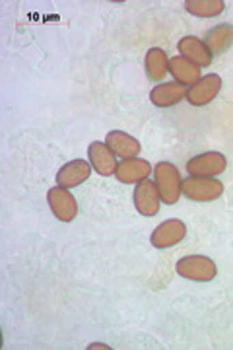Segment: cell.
I'll use <instances>...</instances> for the list:
<instances>
[{"label": "cell", "instance_id": "obj_7", "mask_svg": "<svg viewBox=\"0 0 233 350\" xmlns=\"http://www.w3.org/2000/svg\"><path fill=\"white\" fill-rule=\"evenodd\" d=\"M187 236V226L181 220L177 218H172V220H165L163 224H160L154 232H152V245L158 247V250H165V247H172V245H177L179 241H183V238Z\"/></svg>", "mask_w": 233, "mask_h": 350}, {"label": "cell", "instance_id": "obj_9", "mask_svg": "<svg viewBox=\"0 0 233 350\" xmlns=\"http://www.w3.org/2000/svg\"><path fill=\"white\" fill-rule=\"evenodd\" d=\"M87 158H90V163L94 165V170H96L99 175H103V177L115 175V172H117V165H119V163H117V158H115V152L111 150L105 142L96 140L94 144H90V148H87Z\"/></svg>", "mask_w": 233, "mask_h": 350}, {"label": "cell", "instance_id": "obj_1", "mask_svg": "<svg viewBox=\"0 0 233 350\" xmlns=\"http://www.w3.org/2000/svg\"><path fill=\"white\" fill-rule=\"evenodd\" d=\"M181 193L187 199L198 200V202H208L221 197L223 193V183L216 177H197L189 175L181 183Z\"/></svg>", "mask_w": 233, "mask_h": 350}, {"label": "cell", "instance_id": "obj_3", "mask_svg": "<svg viewBox=\"0 0 233 350\" xmlns=\"http://www.w3.org/2000/svg\"><path fill=\"white\" fill-rule=\"evenodd\" d=\"M177 273L195 282H208L216 276V262L204 255H187L175 265Z\"/></svg>", "mask_w": 233, "mask_h": 350}, {"label": "cell", "instance_id": "obj_12", "mask_svg": "<svg viewBox=\"0 0 233 350\" xmlns=\"http://www.w3.org/2000/svg\"><path fill=\"white\" fill-rule=\"evenodd\" d=\"M187 92H189L187 86L179 84V82H165L150 92V100L158 107H172L187 98Z\"/></svg>", "mask_w": 233, "mask_h": 350}, {"label": "cell", "instance_id": "obj_8", "mask_svg": "<svg viewBox=\"0 0 233 350\" xmlns=\"http://www.w3.org/2000/svg\"><path fill=\"white\" fill-rule=\"evenodd\" d=\"M221 90V78L218 75H208L204 76V78H200L195 86L191 88L189 92H187V101L191 103V105H206L210 101L214 100L218 94H220Z\"/></svg>", "mask_w": 233, "mask_h": 350}, {"label": "cell", "instance_id": "obj_10", "mask_svg": "<svg viewBox=\"0 0 233 350\" xmlns=\"http://www.w3.org/2000/svg\"><path fill=\"white\" fill-rule=\"evenodd\" d=\"M177 49L181 53V57H184L187 61H191L193 64H197L198 68L202 66H210L212 64V53L206 47V43L202 39L187 36L179 41Z\"/></svg>", "mask_w": 233, "mask_h": 350}, {"label": "cell", "instance_id": "obj_18", "mask_svg": "<svg viewBox=\"0 0 233 350\" xmlns=\"http://www.w3.org/2000/svg\"><path fill=\"white\" fill-rule=\"evenodd\" d=\"M184 8L187 12L197 18H216L223 12L225 2L223 0H187Z\"/></svg>", "mask_w": 233, "mask_h": 350}, {"label": "cell", "instance_id": "obj_19", "mask_svg": "<svg viewBox=\"0 0 233 350\" xmlns=\"http://www.w3.org/2000/svg\"><path fill=\"white\" fill-rule=\"evenodd\" d=\"M90 349H109V347H103V345H92Z\"/></svg>", "mask_w": 233, "mask_h": 350}, {"label": "cell", "instance_id": "obj_14", "mask_svg": "<svg viewBox=\"0 0 233 350\" xmlns=\"http://www.w3.org/2000/svg\"><path fill=\"white\" fill-rule=\"evenodd\" d=\"M152 174V165L146 160H138V158H128L117 165V179L121 183H140L142 179H146Z\"/></svg>", "mask_w": 233, "mask_h": 350}, {"label": "cell", "instance_id": "obj_17", "mask_svg": "<svg viewBox=\"0 0 233 350\" xmlns=\"http://www.w3.org/2000/svg\"><path fill=\"white\" fill-rule=\"evenodd\" d=\"M144 63H146L148 78L154 80V82H161L165 78V75L169 72V59H167L163 49L154 47V49L148 51Z\"/></svg>", "mask_w": 233, "mask_h": 350}, {"label": "cell", "instance_id": "obj_6", "mask_svg": "<svg viewBox=\"0 0 233 350\" xmlns=\"http://www.w3.org/2000/svg\"><path fill=\"white\" fill-rule=\"evenodd\" d=\"M160 191L150 179H142L135 189V206L142 216H156L160 213Z\"/></svg>", "mask_w": 233, "mask_h": 350}, {"label": "cell", "instance_id": "obj_13", "mask_svg": "<svg viewBox=\"0 0 233 350\" xmlns=\"http://www.w3.org/2000/svg\"><path fill=\"white\" fill-rule=\"evenodd\" d=\"M105 144L115 152V156H121L123 160L136 158L140 154V142L131 137V135L123 133V131H111V133H107Z\"/></svg>", "mask_w": 233, "mask_h": 350}, {"label": "cell", "instance_id": "obj_4", "mask_svg": "<svg viewBox=\"0 0 233 350\" xmlns=\"http://www.w3.org/2000/svg\"><path fill=\"white\" fill-rule=\"evenodd\" d=\"M228 160L220 152H204L187 162V172L197 177H218L225 170Z\"/></svg>", "mask_w": 233, "mask_h": 350}, {"label": "cell", "instance_id": "obj_11", "mask_svg": "<svg viewBox=\"0 0 233 350\" xmlns=\"http://www.w3.org/2000/svg\"><path fill=\"white\" fill-rule=\"evenodd\" d=\"M90 175H92V165L86 160H72V162H68L59 170L57 183L64 189L78 187L80 183L86 181Z\"/></svg>", "mask_w": 233, "mask_h": 350}, {"label": "cell", "instance_id": "obj_16", "mask_svg": "<svg viewBox=\"0 0 233 350\" xmlns=\"http://www.w3.org/2000/svg\"><path fill=\"white\" fill-rule=\"evenodd\" d=\"M204 43H206V47L212 53V57L228 51L233 43V25L220 24L208 29V33L204 38Z\"/></svg>", "mask_w": 233, "mask_h": 350}, {"label": "cell", "instance_id": "obj_15", "mask_svg": "<svg viewBox=\"0 0 233 350\" xmlns=\"http://www.w3.org/2000/svg\"><path fill=\"white\" fill-rule=\"evenodd\" d=\"M169 72L183 86H195L200 80V68L184 57H172L169 61Z\"/></svg>", "mask_w": 233, "mask_h": 350}, {"label": "cell", "instance_id": "obj_2", "mask_svg": "<svg viewBox=\"0 0 233 350\" xmlns=\"http://www.w3.org/2000/svg\"><path fill=\"white\" fill-rule=\"evenodd\" d=\"M154 175H156V185H158V191H160L161 200L165 204H175L179 197L183 195L181 193V175H179V170L169 162H160L156 163V170H154Z\"/></svg>", "mask_w": 233, "mask_h": 350}, {"label": "cell", "instance_id": "obj_5", "mask_svg": "<svg viewBox=\"0 0 233 350\" xmlns=\"http://www.w3.org/2000/svg\"><path fill=\"white\" fill-rule=\"evenodd\" d=\"M47 200L53 214L62 220V222H72L74 218L78 216V202L74 199V195L70 191H66L64 187H53L47 193Z\"/></svg>", "mask_w": 233, "mask_h": 350}]
</instances>
